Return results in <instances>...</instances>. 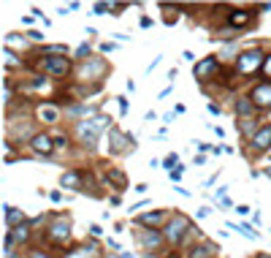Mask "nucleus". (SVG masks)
Segmentation results:
<instances>
[{
    "instance_id": "12",
    "label": "nucleus",
    "mask_w": 271,
    "mask_h": 258,
    "mask_svg": "<svg viewBox=\"0 0 271 258\" xmlns=\"http://www.w3.org/2000/svg\"><path fill=\"white\" fill-rule=\"evenodd\" d=\"M38 114H41V120L46 122H57V117H60V111H57V106H52V103H46V106L38 109Z\"/></svg>"
},
{
    "instance_id": "22",
    "label": "nucleus",
    "mask_w": 271,
    "mask_h": 258,
    "mask_svg": "<svg viewBox=\"0 0 271 258\" xmlns=\"http://www.w3.org/2000/svg\"><path fill=\"white\" fill-rule=\"evenodd\" d=\"M6 63H9V68H17V65H19V60L14 57V52H11L9 46H6Z\"/></svg>"
},
{
    "instance_id": "25",
    "label": "nucleus",
    "mask_w": 271,
    "mask_h": 258,
    "mask_svg": "<svg viewBox=\"0 0 271 258\" xmlns=\"http://www.w3.org/2000/svg\"><path fill=\"white\" fill-rule=\"evenodd\" d=\"M263 74L271 79V57H266V63H263Z\"/></svg>"
},
{
    "instance_id": "19",
    "label": "nucleus",
    "mask_w": 271,
    "mask_h": 258,
    "mask_svg": "<svg viewBox=\"0 0 271 258\" xmlns=\"http://www.w3.org/2000/svg\"><path fill=\"white\" fill-rule=\"evenodd\" d=\"M138 239H141L144 244H157V242L163 239V236L157 234V231H152V234H138Z\"/></svg>"
},
{
    "instance_id": "6",
    "label": "nucleus",
    "mask_w": 271,
    "mask_h": 258,
    "mask_svg": "<svg viewBox=\"0 0 271 258\" xmlns=\"http://www.w3.org/2000/svg\"><path fill=\"white\" fill-rule=\"evenodd\" d=\"M217 68H220L217 57H206V60H201L195 65V79H198V82H206L211 74H217Z\"/></svg>"
},
{
    "instance_id": "18",
    "label": "nucleus",
    "mask_w": 271,
    "mask_h": 258,
    "mask_svg": "<svg viewBox=\"0 0 271 258\" xmlns=\"http://www.w3.org/2000/svg\"><path fill=\"white\" fill-rule=\"evenodd\" d=\"M166 220V212H152V215H144L141 223H152V226H157V223Z\"/></svg>"
},
{
    "instance_id": "1",
    "label": "nucleus",
    "mask_w": 271,
    "mask_h": 258,
    "mask_svg": "<svg viewBox=\"0 0 271 258\" xmlns=\"http://www.w3.org/2000/svg\"><path fill=\"white\" fill-rule=\"evenodd\" d=\"M106 122H111V120H106V117H95V120H90V122H79V139H82L87 147H92V144L98 142V131L106 128Z\"/></svg>"
},
{
    "instance_id": "8",
    "label": "nucleus",
    "mask_w": 271,
    "mask_h": 258,
    "mask_svg": "<svg viewBox=\"0 0 271 258\" xmlns=\"http://www.w3.org/2000/svg\"><path fill=\"white\" fill-rule=\"evenodd\" d=\"M68 236H71V223H68V217H60V220L52 226V239L55 242H68Z\"/></svg>"
},
{
    "instance_id": "20",
    "label": "nucleus",
    "mask_w": 271,
    "mask_h": 258,
    "mask_svg": "<svg viewBox=\"0 0 271 258\" xmlns=\"http://www.w3.org/2000/svg\"><path fill=\"white\" fill-rule=\"evenodd\" d=\"M109 180L114 182V185H117V188H120V190L125 188V174H122V171H109Z\"/></svg>"
},
{
    "instance_id": "11",
    "label": "nucleus",
    "mask_w": 271,
    "mask_h": 258,
    "mask_svg": "<svg viewBox=\"0 0 271 258\" xmlns=\"http://www.w3.org/2000/svg\"><path fill=\"white\" fill-rule=\"evenodd\" d=\"M63 188H74V190H84L82 188V174L79 171H68V174H63Z\"/></svg>"
},
{
    "instance_id": "2",
    "label": "nucleus",
    "mask_w": 271,
    "mask_h": 258,
    "mask_svg": "<svg viewBox=\"0 0 271 258\" xmlns=\"http://www.w3.org/2000/svg\"><path fill=\"white\" fill-rule=\"evenodd\" d=\"M263 55L257 49H249V52H244V55L239 57V65H236V68H239V74L241 76H249V74H255V71H260L263 68Z\"/></svg>"
},
{
    "instance_id": "4",
    "label": "nucleus",
    "mask_w": 271,
    "mask_h": 258,
    "mask_svg": "<svg viewBox=\"0 0 271 258\" xmlns=\"http://www.w3.org/2000/svg\"><path fill=\"white\" fill-rule=\"evenodd\" d=\"M68 68H71L68 57H49V60H44V71L52 76H65Z\"/></svg>"
},
{
    "instance_id": "29",
    "label": "nucleus",
    "mask_w": 271,
    "mask_h": 258,
    "mask_svg": "<svg viewBox=\"0 0 271 258\" xmlns=\"http://www.w3.org/2000/svg\"><path fill=\"white\" fill-rule=\"evenodd\" d=\"M266 174H268V177H271V169H266Z\"/></svg>"
},
{
    "instance_id": "17",
    "label": "nucleus",
    "mask_w": 271,
    "mask_h": 258,
    "mask_svg": "<svg viewBox=\"0 0 271 258\" xmlns=\"http://www.w3.org/2000/svg\"><path fill=\"white\" fill-rule=\"evenodd\" d=\"M249 22V14L247 11H236V14H230V25H236V28H241V25Z\"/></svg>"
},
{
    "instance_id": "5",
    "label": "nucleus",
    "mask_w": 271,
    "mask_h": 258,
    "mask_svg": "<svg viewBox=\"0 0 271 258\" xmlns=\"http://www.w3.org/2000/svg\"><path fill=\"white\" fill-rule=\"evenodd\" d=\"M252 101H255V106H260V109H271V82L257 84L255 92H252Z\"/></svg>"
},
{
    "instance_id": "15",
    "label": "nucleus",
    "mask_w": 271,
    "mask_h": 258,
    "mask_svg": "<svg viewBox=\"0 0 271 258\" xmlns=\"http://www.w3.org/2000/svg\"><path fill=\"white\" fill-rule=\"evenodd\" d=\"M217 250H214V244H203V247H193L190 250V258H211Z\"/></svg>"
},
{
    "instance_id": "26",
    "label": "nucleus",
    "mask_w": 271,
    "mask_h": 258,
    "mask_svg": "<svg viewBox=\"0 0 271 258\" xmlns=\"http://www.w3.org/2000/svg\"><path fill=\"white\" fill-rule=\"evenodd\" d=\"M87 52H90V46H87V44H82V46H79V49H76V55H79V57H84V55H87Z\"/></svg>"
},
{
    "instance_id": "9",
    "label": "nucleus",
    "mask_w": 271,
    "mask_h": 258,
    "mask_svg": "<svg viewBox=\"0 0 271 258\" xmlns=\"http://www.w3.org/2000/svg\"><path fill=\"white\" fill-rule=\"evenodd\" d=\"M103 71H106V63L101 60V57H95V60H90V65H84L79 76H82L84 82H87V79H92V76H101Z\"/></svg>"
},
{
    "instance_id": "30",
    "label": "nucleus",
    "mask_w": 271,
    "mask_h": 258,
    "mask_svg": "<svg viewBox=\"0 0 271 258\" xmlns=\"http://www.w3.org/2000/svg\"><path fill=\"white\" fill-rule=\"evenodd\" d=\"M260 258H271V255H260Z\"/></svg>"
},
{
    "instance_id": "21",
    "label": "nucleus",
    "mask_w": 271,
    "mask_h": 258,
    "mask_svg": "<svg viewBox=\"0 0 271 258\" xmlns=\"http://www.w3.org/2000/svg\"><path fill=\"white\" fill-rule=\"evenodd\" d=\"M236 111H239V114H252V103H249L247 98H241V101L236 103Z\"/></svg>"
},
{
    "instance_id": "31",
    "label": "nucleus",
    "mask_w": 271,
    "mask_h": 258,
    "mask_svg": "<svg viewBox=\"0 0 271 258\" xmlns=\"http://www.w3.org/2000/svg\"><path fill=\"white\" fill-rule=\"evenodd\" d=\"M171 258H176V255H171Z\"/></svg>"
},
{
    "instance_id": "13",
    "label": "nucleus",
    "mask_w": 271,
    "mask_h": 258,
    "mask_svg": "<svg viewBox=\"0 0 271 258\" xmlns=\"http://www.w3.org/2000/svg\"><path fill=\"white\" fill-rule=\"evenodd\" d=\"M6 220L11 223V226H25V215L19 212V209H11V207H6Z\"/></svg>"
},
{
    "instance_id": "10",
    "label": "nucleus",
    "mask_w": 271,
    "mask_h": 258,
    "mask_svg": "<svg viewBox=\"0 0 271 258\" xmlns=\"http://www.w3.org/2000/svg\"><path fill=\"white\" fill-rule=\"evenodd\" d=\"M52 147H55V144H52V139H49V136H44V134L33 136V150H36L38 155H49Z\"/></svg>"
},
{
    "instance_id": "27",
    "label": "nucleus",
    "mask_w": 271,
    "mask_h": 258,
    "mask_svg": "<svg viewBox=\"0 0 271 258\" xmlns=\"http://www.w3.org/2000/svg\"><path fill=\"white\" fill-rule=\"evenodd\" d=\"M166 166H168V169L176 166V155H168V158H166Z\"/></svg>"
},
{
    "instance_id": "7",
    "label": "nucleus",
    "mask_w": 271,
    "mask_h": 258,
    "mask_svg": "<svg viewBox=\"0 0 271 258\" xmlns=\"http://www.w3.org/2000/svg\"><path fill=\"white\" fill-rule=\"evenodd\" d=\"M252 147L257 152H266L271 147V125H263V128L252 136Z\"/></svg>"
},
{
    "instance_id": "28",
    "label": "nucleus",
    "mask_w": 271,
    "mask_h": 258,
    "mask_svg": "<svg viewBox=\"0 0 271 258\" xmlns=\"http://www.w3.org/2000/svg\"><path fill=\"white\" fill-rule=\"evenodd\" d=\"M30 258H49V255H46V253H41V250H33V253H30Z\"/></svg>"
},
{
    "instance_id": "14",
    "label": "nucleus",
    "mask_w": 271,
    "mask_h": 258,
    "mask_svg": "<svg viewBox=\"0 0 271 258\" xmlns=\"http://www.w3.org/2000/svg\"><path fill=\"white\" fill-rule=\"evenodd\" d=\"M111 142H114V147H111V152H122L125 150V144H130V147H133V139H125L122 134H111Z\"/></svg>"
},
{
    "instance_id": "16",
    "label": "nucleus",
    "mask_w": 271,
    "mask_h": 258,
    "mask_svg": "<svg viewBox=\"0 0 271 258\" xmlns=\"http://www.w3.org/2000/svg\"><path fill=\"white\" fill-rule=\"evenodd\" d=\"M25 239H28V226H17V228H11V234H9V242H11V244L25 242Z\"/></svg>"
},
{
    "instance_id": "24",
    "label": "nucleus",
    "mask_w": 271,
    "mask_h": 258,
    "mask_svg": "<svg viewBox=\"0 0 271 258\" xmlns=\"http://www.w3.org/2000/svg\"><path fill=\"white\" fill-rule=\"evenodd\" d=\"M252 128H255V120H244V122H241V131H244V134H249Z\"/></svg>"
},
{
    "instance_id": "3",
    "label": "nucleus",
    "mask_w": 271,
    "mask_h": 258,
    "mask_svg": "<svg viewBox=\"0 0 271 258\" xmlns=\"http://www.w3.org/2000/svg\"><path fill=\"white\" fill-rule=\"evenodd\" d=\"M187 228H190V220H187V217H184V215H174V220H171L168 228H166V239L176 244V242L184 236V231H187Z\"/></svg>"
},
{
    "instance_id": "23",
    "label": "nucleus",
    "mask_w": 271,
    "mask_h": 258,
    "mask_svg": "<svg viewBox=\"0 0 271 258\" xmlns=\"http://www.w3.org/2000/svg\"><path fill=\"white\" fill-rule=\"evenodd\" d=\"M239 231H241L244 236H247V239H255V236H257V234H255V231L249 228V226H239Z\"/></svg>"
}]
</instances>
